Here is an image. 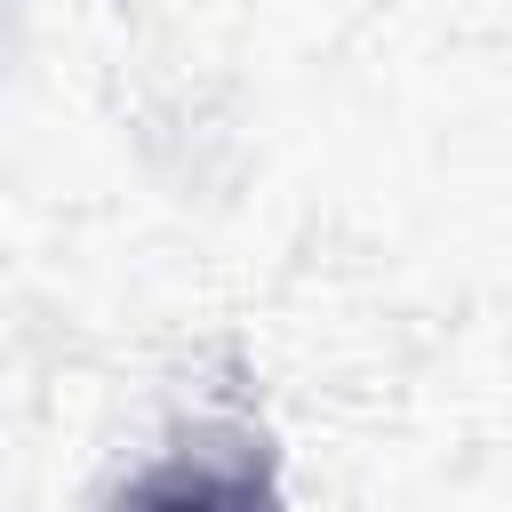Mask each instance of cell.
<instances>
[{"mask_svg":"<svg viewBox=\"0 0 512 512\" xmlns=\"http://www.w3.org/2000/svg\"><path fill=\"white\" fill-rule=\"evenodd\" d=\"M120 512H280V496L248 432H200L176 456H160L120 496Z\"/></svg>","mask_w":512,"mask_h":512,"instance_id":"6da1fadb","label":"cell"}]
</instances>
